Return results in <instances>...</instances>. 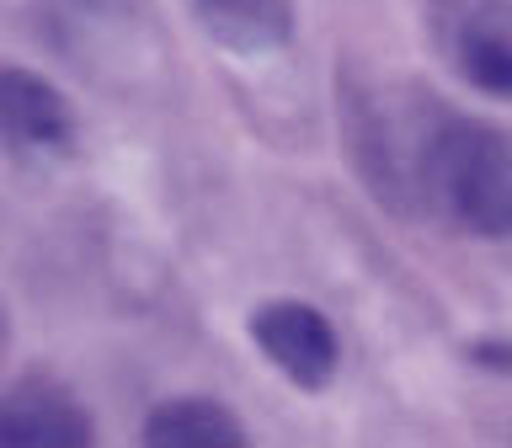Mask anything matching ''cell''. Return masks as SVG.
<instances>
[{
    "label": "cell",
    "instance_id": "52a82bcc",
    "mask_svg": "<svg viewBox=\"0 0 512 448\" xmlns=\"http://www.w3.org/2000/svg\"><path fill=\"white\" fill-rule=\"evenodd\" d=\"M454 64L475 91L496 96V102H512V27L486 22V16L464 22L454 32Z\"/></svg>",
    "mask_w": 512,
    "mask_h": 448
},
{
    "label": "cell",
    "instance_id": "7a4b0ae2",
    "mask_svg": "<svg viewBox=\"0 0 512 448\" xmlns=\"http://www.w3.org/2000/svg\"><path fill=\"white\" fill-rule=\"evenodd\" d=\"M251 342L299 390H326L342 368L336 326L304 299H267L251 310Z\"/></svg>",
    "mask_w": 512,
    "mask_h": 448
},
{
    "label": "cell",
    "instance_id": "8992f818",
    "mask_svg": "<svg viewBox=\"0 0 512 448\" xmlns=\"http://www.w3.org/2000/svg\"><path fill=\"white\" fill-rule=\"evenodd\" d=\"M144 443L150 448H240L246 427L214 395H171L144 416Z\"/></svg>",
    "mask_w": 512,
    "mask_h": 448
},
{
    "label": "cell",
    "instance_id": "6da1fadb",
    "mask_svg": "<svg viewBox=\"0 0 512 448\" xmlns=\"http://www.w3.org/2000/svg\"><path fill=\"white\" fill-rule=\"evenodd\" d=\"M427 192L475 240L512 235V139L480 118H438L427 134Z\"/></svg>",
    "mask_w": 512,
    "mask_h": 448
},
{
    "label": "cell",
    "instance_id": "3957f363",
    "mask_svg": "<svg viewBox=\"0 0 512 448\" xmlns=\"http://www.w3.org/2000/svg\"><path fill=\"white\" fill-rule=\"evenodd\" d=\"M91 411L54 374H22L0 390V443L11 448H86Z\"/></svg>",
    "mask_w": 512,
    "mask_h": 448
},
{
    "label": "cell",
    "instance_id": "277c9868",
    "mask_svg": "<svg viewBox=\"0 0 512 448\" xmlns=\"http://www.w3.org/2000/svg\"><path fill=\"white\" fill-rule=\"evenodd\" d=\"M0 134L16 155H48L75 139V107L54 80L27 64L0 70Z\"/></svg>",
    "mask_w": 512,
    "mask_h": 448
},
{
    "label": "cell",
    "instance_id": "5b68a950",
    "mask_svg": "<svg viewBox=\"0 0 512 448\" xmlns=\"http://www.w3.org/2000/svg\"><path fill=\"white\" fill-rule=\"evenodd\" d=\"M198 27L240 59H267L294 43V0H192Z\"/></svg>",
    "mask_w": 512,
    "mask_h": 448
},
{
    "label": "cell",
    "instance_id": "ba28073f",
    "mask_svg": "<svg viewBox=\"0 0 512 448\" xmlns=\"http://www.w3.org/2000/svg\"><path fill=\"white\" fill-rule=\"evenodd\" d=\"M507 363H512V352H507Z\"/></svg>",
    "mask_w": 512,
    "mask_h": 448
}]
</instances>
